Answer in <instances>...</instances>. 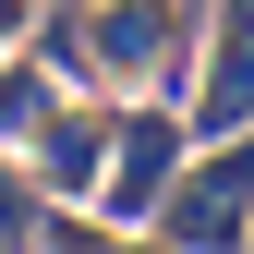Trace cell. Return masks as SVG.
Wrapping results in <instances>:
<instances>
[{"instance_id":"obj_1","label":"cell","mask_w":254,"mask_h":254,"mask_svg":"<svg viewBox=\"0 0 254 254\" xmlns=\"http://www.w3.org/2000/svg\"><path fill=\"white\" fill-rule=\"evenodd\" d=\"M242 218H254V121L206 145L194 182L157 194V230H170V242H242Z\"/></svg>"},{"instance_id":"obj_5","label":"cell","mask_w":254,"mask_h":254,"mask_svg":"<svg viewBox=\"0 0 254 254\" xmlns=\"http://www.w3.org/2000/svg\"><path fill=\"white\" fill-rule=\"evenodd\" d=\"M12 230H37V206H24V182H12V157H0V242Z\"/></svg>"},{"instance_id":"obj_4","label":"cell","mask_w":254,"mask_h":254,"mask_svg":"<svg viewBox=\"0 0 254 254\" xmlns=\"http://www.w3.org/2000/svg\"><path fill=\"white\" fill-rule=\"evenodd\" d=\"M182 109H194V133H242V121H254V0H218L206 85H194Z\"/></svg>"},{"instance_id":"obj_3","label":"cell","mask_w":254,"mask_h":254,"mask_svg":"<svg viewBox=\"0 0 254 254\" xmlns=\"http://www.w3.org/2000/svg\"><path fill=\"white\" fill-rule=\"evenodd\" d=\"M109 133H121V121H109L97 97H49L37 121H24L37 182H49V194H97V182H109Z\"/></svg>"},{"instance_id":"obj_2","label":"cell","mask_w":254,"mask_h":254,"mask_svg":"<svg viewBox=\"0 0 254 254\" xmlns=\"http://www.w3.org/2000/svg\"><path fill=\"white\" fill-rule=\"evenodd\" d=\"M170 157H182V109H170V97H145V109L109 133V182H97V206H109V218H157Z\"/></svg>"},{"instance_id":"obj_6","label":"cell","mask_w":254,"mask_h":254,"mask_svg":"<svg viewBox=\"0 0 254 254\" xmlns=\"http://www.w3.org/2000/svg\"><path fill=\"white\" fill-rule=\"evenodd\" d=\"M37 12H49V0H0V49H24V37H37Z\"/></svg>"}]
</instances>
